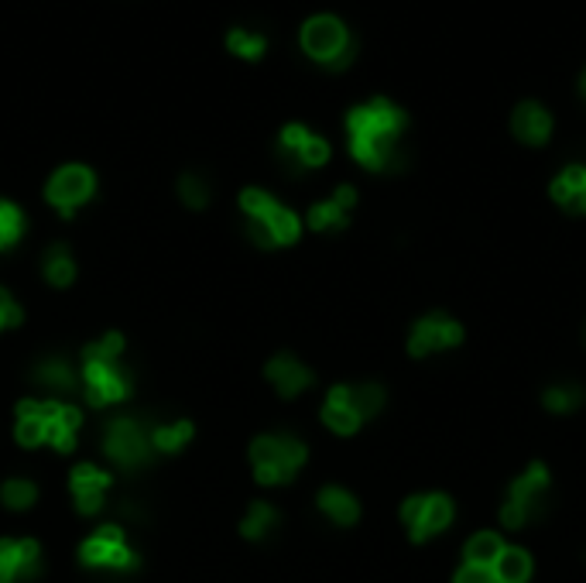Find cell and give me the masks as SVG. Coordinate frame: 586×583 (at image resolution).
<instances>
[{
    "mask_svg": "<svg viewBox=\"0 0 586 583\" xmlns=\"http://www.w3.org/2000/svg\"><path fill=\"white\" fill-rule=\"evenodd\" d=\"M405 110L395 107L391 100L374 97L347 114V134H350V155L364 169L384 172L398 165V141L405 134Z\"/></svg>",
    "mask_w": 586,
    "mask_h": 583,
    "instance_id": "cell-1",
    "label": "cell"
},
{
    "mask_svg": "<svg viewBox=\"0 0 586 583\" xmlns=\"http://www.w3.org/2000/svg\"><path fill=\"white\" fill-rule=\"evenodd\" d=\"M79 426H83V409L69 398H24L14 409V439L28 450L52 446L59 453H72Z\"/></svg>",
    "mask_w": 586,
    "mask_h": 583,
    "instance_id": "cell-2",
    "label": "cell"
},
{
    "mask_svg": "<svg viewBox=\"0 0 586 583\" xmlns=\"http://www.w3.org/2000/svg\"><path fill=\"white\" fill-rule=\"evenodd\" d=\"M79 381H83V395L93 409H110V405L131 398L134 374L124 367V337L120 333H103L100 340L86 343Z\"/></svg>",
    "mask_w": 586,
    "mask_h": 583,
    "instance_id": "cell-3",
    "label": "cell"
},
{
    "mask_svg": "<svg viewBox=\"0 0 586 583\" xmlns=\"http://www.w3.org/2000/svg\"><path fill=\"white\" fill-rule=\"evenodd\" d=\"M240 210L247 217V234L258 247H288L299 241L302 220L264 189H244Z\"/></svg>",
    "mask_w": 586,
    "mask_h": 583,
    "instance_id": "cell-4",
    "label": "cell"
},
{
    "mask_svg": "<svg viewBox=\"0 0 586 583\" xmlns=\"http://www.w3.org/2000/svg\"><path fill=\"white\" fill-rule=\"evenodd\" d=\"M305 457V443L288 433H264L251 443V467L264 487L288 484L302 470Z\"/></svg>",
    "mask_w": 586,
    "mask_h": 583,
    "instance_id": "cell-5",
    "label": "cell"
},
{
    "mask_svg": "<svg viewBox=\"0 0 586 583\" xmlns=\"http://www.w3.org/2000/svg\"><path fill=\"white\" fill-rule=\"evenodd\" d=\"M299 42L309 59H316L319 66L333 69V73L347 69L353 55H357V42H353L350 28L336 14H316V18L305 21Z\"/></svg>",
    "mask_w": 586,
    "mask_h": 583,
    "instance_id": "cell-6",
    "label": "cell"
},
{
    "mask_svg": "<svg viewBox=\"0 0 586 583\" xmlns=\"http://www.w3.org/2000/svg\"><path fill=\"white\" fill-rule=\"evenodd\" d=\"M151 426L155 422L141 419V415H114L103 426V453L114 460L120 470H138L155 457L151 446Z\"/></svg>",
    "mask_w": 586,
    "mask_h": 583,
    "instance_id": "cell-7",
    "label": "cell"
},
{
    "mask_svg": "<svg viewBox=\"0 0 586 583\" xmlns=\"http://www.w3.org/2000/svg\"><path fill=\"white\" fill-rule=\"evenodd\" d=\"M79 559L90 570L103 573H131L138 570V553L127 542V532L120 525H100L93 535H86L79 546Z\"/></svg>",
    "mask_w": 586,
    "mask_h": 583,
    "instance_id": "cell-8",
    "label": "cell"
},
{
    "mask_svg": "<svg viewBox=\"0 0 586 583\" xmlns=\"http://www.w3.org/2000/svg\"><path fill=\"white\" fill-rule=\"evenodd\" d=\"M93 196H96V175L86 165H62V169H55V175L45 186L48 206H55L66 220H72V213L90 203Z\"/></svg>",
    "mask_w": 586,
    "mask_h": 583,
    "instance_id": "cell-9",
    "label": "cell"
},
{
    "mask_svg": "<svg viewBox=\"0 0 586 583\" xmlns=\"http://www.w3.org/2000/svg\"><path fill=\"white\" fill-rule=\"evenodd\" d=\"M545 487H549V470H545L542 463L528 467V474L518 477V481L511 484L508 505H504V511H501V522L508 525V529H521V525H525V518L532 515L535 505H539Z\"/></svg>",
    "mask_w": 586,
    "mask_h": 583,
    "instance_id": "cell-10",
    "label": "cell"
},
{
    "mask_svg": "<svg viewBox=\"0 0 586 583\" xmlns=\"http://www.w3.org/2000/svg\"><path fill=\"white\" fill-rule=\"evenodd\" d=\"M401 518H405L408 532H412L415 542H425L429 535L443 532L453 518V505L443 494H429V498H408L405 508H401Z\"/></svg>",
    "mask_w": 586,
    "mask_h": 583,
    "instance_id": "cell-11",
    "label": "cell"
},
{
    "mask_svg": "<svg viewBox=\"0 0 586 583\" xmlns=\"http://www.w3.org/2000/svg\"><path fill=\"white\" fill-rule=\"evenodd\" d=\"M107 491H110V474L100 470L96 463H79L72 467L69 474V494L72 505H76L79 515H100L103 505H107Z\"/></svg>",
    "mask_w": 586,
    "mask_h": 583,
    "instance_id": "cell-12",
    "label": "cell"
},
{
    "mask_svg": "<svg viewBox=\"0 0 586 583\" xmlns=\"http://www.w3.org/2000/svg\"><path fill=\"white\" fill-rule=\"evenodd\" d=\"M278 151H282V158L288 165H295V169H319V165L329 162V145L302 124L282 127Z\"/></svg>",
    "mask_w": 586,
    "mask_h": 583,
    "instance_id": "cell-13",
    "label": "cell"
},
{
    "mask_svg": "<svg viewBox=\"0 0 586 583\" xmlns=\"http://www.w3.org/2000/svg\"><path fill=\"white\" fill-rule=\"evenodd\" d=\"M42 573V546L35 539H0V583H28Z\"/></svg>",
    "mask_w": 586,
    "mask_h": 583,
    "instance_id": "cell-14",
    "label": "cell"
},
{
    "mask_svg": "<svg viewBox=\"0 0 586 583\" xmlns=\"http://www.w3.org/2000/svg\"><path fill=\"white\" fill-rule=\"evenodd\" d=\"M460 340H463L460 323L436 313V316H425L422 323H415L412 337H408V350H412L415 357H425V354H432V350L456 347Z\"/></svg>",
    "mask_w": 586,
    "mask_h": 583,
    "instance_id": "cell-15",
    "label": "cell"
},
{
    "mask_svg": "<svg viewBox=\"0 0 586 583\" xmlns=\"http://www.w3.org/2000/svg\"><path fill=\"white\" fill-rule=\"evenodd\" d=\"M31 381L42 391H48V398H66L72 391H79V371L66 357H45V361H38L35 371H31Z\"/></svg>",
    "mask_w": 586,
    "mask_h": 583,
    "instance_id": "cell-16",
    "label": "cell"
},
{
    "mask_svg": "<svg viewBox=\"0 0 586 583\" xmlns=\"http://www.w3.org/2000/svg\"><path fill=\"white\" fill-rule=\"evenodd\" d=\"M264 378L275 385V391L282 398H295V395H302L305 388L312 385V371L305 367L302 361H295L292 354H278V357H271L268 367H264Z\"/></svg>",
    "mask_w": 586,
    "mask_h": 583,
    "instance_id": "cell-17",
    "label": "cell"
},
{
    "mask_svg": "<svg viewBox=\"0 0 586 583\" xmlns=\"http://www.w3.org/2000/svg\"><path fill=\"white\" fill-rule=\"evenodd\" d=\"M511 131H515V138L525 141V145H545L552 134V114L542 103L525 100V103H518L515 114H511Z\"/></svg>",
    "mask_w": 586,
    "mask_h": 583,
    "instance_id": "cell-18",
    "label": "cell"
},
{
    "mask_svg": "<svg viewBox=\"0 0 586 583\" xmlns=\"http://www.w3.org/2000/svg\"><path fill=\"white\" fill-rule=\"evenodd\" d=\"M353 203H357V189L340 186L333 199L312 206V210H309V227L312 230H343V227H347V210Z\"/></svg>",
    "mask_w": 586,
    "mask_h": 583,
    "instance_id": "cell-19",
    "label": "cell"
},
{
    "mask_svg": "<svg viewBox=\"0 0 586 583\" xmlns=\"http://www.w3.org/2000/svg\"><path fill=\"white\" fill-rule=\"evenodd\" d=\"M323 422L329 429H333V433H340V436H350V433H357V429H360V422H364V419H360L357 409H353L347 385L329 388L326 405H323Z\"/></svg>",
    "mask_w": 586,
    "mask_h": 583,
    "instance_id": "cell-20",
    "label": "cell"
},
{
    "mask_svg": "<svg viewBox=\"0 0 586 583\" xmlns=\"http://www.w3.org/2000/svg\"><path fill=\"white\" fill-rule=\"evenodd\" d=\"M42 275L48 285H55V289H69V285L76 282V258H72V251L66 244L48 247L42 258Z\"/></svg>",
    "mask_w": 586,
    "mask_h": 583,
    "instance_id": "cell-21",
    "label": "cell"
},
{
    "mask_svg": "<svg viewBox=\"0 0 586 583\" xmlns=\"http://www.w3.org/2000/svg\"><path fill=\"white\" fill-rule=\"evenodd\" d=\"M192 436H196V426L189 419L155 422L151 426V446H155V453H179L182 446L192 443Z\"/></svg>",
    "mask_w": 586,
    "mask_h": 583,
    "instance_id": "cell-22",
    "label": "cell"
},
{
    "mask_svg": "<svg viewBox=\"0 0 586 583\" xmlns=\"http://www.w3.org/2000/svg\"><path fill=\"white\" fill-rule=\"evenodd\" d=\"M319 508H323L336 525H353L360 518L357 498H353L350 491H343V487H323V491H319Z\"/></svg>",
    "mask_w": 586,
    "mask_h": 583,
    "instance_id": "cell-23",
    "label": "cell"
},
{
    "mask_svg": "<svg viewBox=\"0 0 586 583\" xmlns=\"http://www.w3.org/2000/svg\"><path fill=\"white\" fill-rule=\"evenodd\" d=\"M35 501H38V484L28 481V477H7L0 484V505L7 511H28L35 508Z\"/></svg>",
    "mask_w": 586,
    "mask_h": 583,
    "instance_id": "cell-24",
    "label": "cell"
},
{
    "mask_svg": "<svg viewBox=\"0 0 586 583\" xmlns=\"http://www.w3.org/2000/svg\"><path fill=\"white\" fill-rule=\"evenodd\" d=\"M491 570L497 583H525L528 573H532V559H528L525 549H504Z\"/></svg>",
    "mask_w": 586,
    "mask_h": 583,
    "instance_id": "cell-25",
    "label": "cell"
},
{
    "mask_svg": "<svg viewBox=\"0 0 586 583\" xmlns=\"http://www.w3.org/2000/svg\"><path fill=\"white\" fill-rule=\"evenodd\" d=\"M275 525H278V511L268 501H251L244 522H240V532H244V539H264Z\"/></svg>",
    "mask_w": 586,
    "mask_h": 583,
    "instance_id": "cell-26",
    "label": "cell"
},
{
    "mask_svg": "<svg viewBox=\"0 0 586 583\" xmlns=\"http://www.w3.org/2000/svg\"><path fill=\"white\" fill-rule=\"evenodd\" d=\"M24 227H28V220H24L21 206L11 203V199H0V251L18 244L24 237Z\"/></svg>",
    "mask_w": 586,
    "mask_h": 583,
    "instance_id": "cell-27",
    "label": "cell"
},
{
    "mask_svg": "<svg viewBox=\"0 0 586 583\" xmlns=\"http://www.w3.org/2000/svg\"><path fill=\"white\" fill-rule=\"evenodd\" d=\"M501 553H504V546L494 532H480L467 542V563L473 566H494Z\"/></svg>",
    "mask_w": 586,
    "mask_h": 583,
    "instance_id": "cell-28",
    "label": "cell"
},
{
    "mask_svg": "<svg viewBox=\"0 0 586 583\" xmlns=\"http://www.w3.org/2000/svg\"><path fill=\"white\" fill-rule=\"evenodd\" d=\"M227 49L240 55V59H261L264 49H268V38L258 35V31H247V28H234L227 35Z\"/></svg>",
    "mask_w": 586,
    "mask_h": 583,
    "instance_id": "cell-29",
    "label": "cell"
},
{
    "mask_svg": "<svg viewBox=\"0 0 586 583\" xmlns=\"http://www.w3.org/2000/svg\"><path fill=\"white\" fill-rule=\"evenodd\" d=\"M179 196H182V203L189 206V210H206L210 206V182L203 179L199 172H186L179 179Z\"/></svg>",
    "mask_w": 586,
    "mask_h": 583,
    "instance_id": "cell-30",
    "label": "cell"
},
{
    "mask_svg": "<svg viewBox=\"0 0 586 583\" xmlns=\"http://www.w3.org/2000/svg\"><path fill=\"white\" fill-rule=\"evenodd\" d=\"M350 402H353V409H357L360 419H371V415L381 412V405H384V388L357 385V388H350Z\"/></svg>",
    "mask_w": 586,
    "mask_h": 583,
    "instance_id": "cell-31",
    "label": "cell"
},
{
    "mask_svg": "<svg viewBox=\"0 0 586 583\" xmlns=\"http://www.w3.org/2000/svg\"><path fill=\"white\" fill-rule=\"evenodd\" d=\"M580 402H583V391L576 385H559V388L545 391V409H552V412H573Z\"/></svg>",
    "mask_w": 586,
    "mask_h": 583,
    "instance_id": "cell-32",
    "label": "cell"
},
{
    "mask_svg": "<svg viewBox=\"0 0 586 583\" xmlns=\"http://www.w3.org/2000/svg\"><path fill=\"white\" fill-rule=\"evenodd\" d=\"M21 319H24V313H21L18 299H14V295L7 292L4 285H0V333L14 330V326H21Z\"/></svg>",
    "mask_w": 586,
    "mask_h": 583,
    "instance_id": "cell-33",
    "label": "cell"
},
{
    "mask_svg": "<svg viewBox=\"0 0 586 583\" xmlns=\"http://www.w3.org/2000/svg\"><path fill=\"white\" fill-rule=\"evenodd\" d=\"M456 583H497V580H494L491 566H473V563H467L460 573H456Z\"/></svg>",
    "mask_w": 586,
    "mask_h": 583,
    "instance_id": "cell-34",
    "label": "cell"
},
{
    "mask_svg": "<svg viewBox=\"0 0 586 583\" xmlns=\"http://www.w3.org/2000/svg\"><path fill=\"white\" fill-rule=\"evenodd\" d=\"M580 93H583V100H586V69H583V76H580Z\"/></svg>",
    "mask_w": 586,
    "mask_h": 583,
    "instance_id": "cell-35",
    "label": "cell"
}]
</instances>
